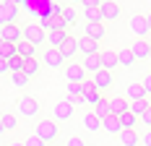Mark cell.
Wrapping results in <instances>:
<instances>
[{"label": "cell", "instance_id": "1", "mask_svg": "<svg viewBox=\"0 0 151 146\" xmlns=\"http://www.w3.org/2000/svg\"><path fill=\"white\" fill-rule=\"evenodd\" d=\"M34 136H37V138H42V141H55V138H58V125H55V120H39V123H37V125H34Z\"/></svg>", "mask_w": 151, "mask_h": 146}, {"label": "cell", "instance_id": "2", "mask_svg": "<svg viewBox=\"0 0 151 146\" xmlns=\"http://www.w3.org/2000/svg\"><path fill=\"white\" fill-rule=\"evenodd\" d=\"M24 39V29L16 26V24H0V42H11V44H18Z\"/></svg>", "mask_w": 151, "mask_h": 146}, {"label": "cell", "instance_id": "3", "mask_svg": "<svg viewBox=\"0 0 151 146\" xmlns=\"http://www.w3.org/2000/svg\"><path fill=\"white\" fill-rule=\"evenodd\" d=\"M24 39H29L31 44L47 42V34H45V29H42V24H26V26H24Z\"/></svg>", "mask_w": 151, "mask_h": 146}, {"label": "cell", "instance_id": "4", "mask_svg": "<svg viewBox=\"0 0 151 146\" xmlns=\"http://www.w3.org/2000/svg\"><path fill=\"white\" fill-rule=\"evenodd\" d=\"M18 112L24 117H37L39 115V102L37 99H31V97H18Z\"/></svg>", "mask_w": 151, "mask_h": 146}, {"label": "cell", "instance_id": "5", "mask_svg": "<svg viewBox=\"0 0 151 146\" xmlns=\"http://www.w3.org/2000/svg\"><path fill=\"white\" fill-rule=\"evenodd\" d=\"M42 63H45V65H50V68H63V65H65V58H63L60 50L47 47L45 52H42Z\"/></svg>", "mask_w": 151, "mask_h": 146}, {"label": "cell", "instance_id": "6", "mask_svg": "<svg viewBox=\"0 0 151 146\" xmlns=\"http://www.w3.org/2000/svg\"><path fill=\"white\" fill-rule=\"evenodd\" d=\"M73 107L76 104L70 102V99H60V102L55 104V107H52V120H68V117L73 115Z\"/></svg>", "mask_w": 151, "mask_h": 146}, {"label": "cell", "instance_id": "7", "mask_svg": "<svg viewBox=\"0 0 151 146\" xmlns=\"http://www.w3.org/2000/svg\"><path fill=\"white\" fill-rule=\"evenodd\" d=\"M130 31L136 34L138 39H146V34L151 31L149 21H146V16H133V18H130Z\"/></svg>", "mask_w": 151, "mask_h": 146}, {"label": "cell", "instance_id": "8", "mask_svg": "<svg viewBox=\"0 0 151 146\" xmlns=\"http://www.w3.org/2000/svg\"><path fill=\"white\" fill-rule=\"evenodd\" d=\"M16 16H18V5H16L13 0L0 3V21H3V24H13Z\"/></svg>", "mask_w": 151, "mask_h": 146}, {"label": "cell", "instance_id": "9", "mask_svg": "<svg viewBox=\"0 0 151 146\" xmlns=\"http://www.w3.org/2000/svg\"><path fill=\"white\" fill-rule=\"evenodd\" d=\"M78 50L83 52V58H89V55H102V52H99V42L91 39V37H86V34L78 39Z\"/></svg>", "mask_w": 151, "mask_h": 146}, {"label": "cell", "instance_id": "10", "mask_svg": "<svg viewBox=\"0 0 151 146\" xmlns=\"http://www.w3.org/2000/svg\"><path fill=\"white\" fill-rule=\"evenodd\" d=\"M65 78H68V84H83V81H89L83 65H65Z\"/></svg>", "mask_w": 151, "mask_h": 146}, {"label": "cell", "instance_id": "11", "mask_svg": "<svg viewBox=\"0 0 151 146\" xmlns=\"http://www.w3.org/2000/svg\"><path fill=\"white\" fill-rule=\"evenodd\" d=\"M130 50H133L136 60H146V58H151V42H146V39H136V42L130 44Z\"/></svg>", "mask_w": 151, "mask_h": 146}, {"label": "cell", "instance_id": "12", "mask_svg": "<svg viewBox=\"0 0 151 146\" xmlns=\"http://www.w3.org/2000/svg\"><path fill=\"white\" fill-rule=\"evenodd\" d=\"M83 71L91 73V76H96L99 71H104V65H102V55H89V58H83Z\"/></svg>", "mask_w": 151, "mask_h": 146}, {"label": "cell", "instance_id": "13", "mask_svg": "<svg viewBox=\"0 0 151 146\" xmlns=\"http://www.w3.org/2000/svg\"><path fill=\"white\" fill-rule=\"evenodd\" d=\"M83 18H86V24H102L104 21L102 5H83Z\"/></svg>", "mask_w": 151, "mask_h": 146}, {"label": "cell", "instance_id": "14", "mask_svg": "<svg viewBox=\"0 0 151 146\" xmlns=\"http://www.w3.org/2000/svg\"><path fill=\"white\" fill-rule=\"evenodd\" d=\"M83 34L91 37V39H96V42H102V39H104V34H107L104 21H102V24H86V26H83Z\"/></svg>", "mask_w": 151, "mask_h": 146}, {"label": "cell", "instance_id": "15", "mask_svg": "<svg viewBox=\"0 0 151 146\" xmlns=\"http://www.w3.org/2000/svg\"><path fill=\"white\" fill-rule=\"evenodd\" d=\"M65 42H68V34H65L63 29H52V31H47V44H50V47L60 50Z\"/></svg>", "mask_w": 151, "mask_h": 146}, {"label": "cell", "instance_id": "16", "mask_svg": "<svg viewBox=\"0 0 151 146\" xmlns=\"http://www.w3.org/2000/svg\"><path fill=\"white\" fill-rule=\"evenodd\" d=\"M102 125H104V131L109 133V136H120L125 128H122V120L117 115H109L107 120H102Z\"/></svg>", "mask_w": 151, "mask_h": 146}, {"label": "cell", "instance_id": "17", "mask_svg": "<svg viewBox=\"0 0 151 146\" xmlns=\"http://www.w3.org/2000/svg\"><path fill=\"white\" fill-rule=\"evenodd\" d=\"M83 128H86V131H99V128H104V125H102V117L96 115V112H94V110H91V112H83Z\"/></svg>", "mask_w": 151, "mask_h": 146}, {"label": "cell", "instance_id": "18", "mask_svg": "<svg viewBox=\"0 0 151 146\" xmlns=\"http://www.w3.org/2000/svg\"><path fill=\"white\" fill-rule=\"evenodd\" d=\"M146 94H149V91H146L143 84H130V86H128V99H130V102H141V99H146Z\"/></svg>", "mask_w": 151, "mask_h": 146}, {"label": "cell", "instance_id": "19", "mask_svg": "<svg viewBox=\"0 0 151 146\" xmlns=\"http://www.w3.org/2000/svg\"><path fill=\"white\" fill-rule=\"evenodd\" d=\"M102 65H104V71H112L115 65H120L117 52L115 50H102Z\"/></svg>", "mask_w": 151, "mask_h": 146}, {"label": "cell", "instance_id": "20", "mask_svg": "<svg viewBox=\"0 0 151 146\" xmlns=\"http://www.w3.org/2000/svg\"><path fill=\"white\" fill-rule=\"evenodd\" d=\"M16 47H18V55H21V58H26V60H31L34 55H37V44H31L29 39H21Z\"/></svg>", "mask_w": 151, "mask_h": 146}, {"label": "cell", "instance_id": "21", "mask_svg": "<svg viewBox=\"0 0 151 146\" xmlns=\"http://www.w3.org/2000/svg\"><path fill=\"white\" fill-rule=\"evenodd\" d=\"M91 81L96 84V89H99V91H102V89H109V86H112V73H109V71H99Z\"/></svg>", "mask_w": 151, "mask_h": 146}, {"label": "cell", "instance_id": "22", "mask_svg": "<svg viewBox=\"0 0 151 146\" xmlns=\"http://www.w3.org/2000/svg\"><path fill=\"white\" fill-rule=\"evenodd\" d=\"M109 107H112V115H117V117H122L125 112H130V104L125 102V99H109Z\"/></svg>", "mask_w": 151, "mask_h": 146}, {"label": "cell", "instance_id": "23", "mask_svg": "<svg viewBox=\"0 0 151 146\" xmlns=\"http://www.w3.org/2000/svg\"><path fill=\"white\" fill-rule=\"evenodd\" d=\"M102 16H104V21L117 18V16H120V5H117V3H102Z\"/></svg>", "mask_w": 151, "mask_h": 146}, {"label": "cell", "instance_id": "24", "mask_svg": "<svg viewBox=\"0 0 151 146\" xmlns=\"http://www.w3.org/2000/svg\"><path fill=\"white\" fill-rule=\"evenodd\" d=\"M120 144L122 146H138L141 144V136H138L136 131H122L120 133Z\"/></svg>", "mask_w": 151, "mask_h": 146}, {"label": "cell", "instance_id": "25", "mask_svg": "<svg viewBox=\"0 0 151 146\" xmlns=\"http://www.w3.org/2000/svg\"><path fill=\"white\" fill-rule=\"evenodd\" d=\"M117 58H120V65H125V68H130V65L136 63V55H133V50H130V47L117 50Z\"/></svg>", "mask_w": 151, "mask_h": 146}, {"label": "cell", "instance_id": "26", "mask_svg": "<svg viewBox=\"0 0 151 146\" xmlns=\"http://www.w3.org/2000/svg\"><path fill=\"white\" fill-rule=\"evenodd\" d=\"M60 52H63V58L68 60V58H73L76 52H78V39H73V37H68V42L60 47Z\"/></svg>", "mask_w": 151, "mask_h": 146}, {"label": "cell", "instance_id": "27", "mask_svg": "<svg viewBox=\"0 0 151 146\" xmlns=\"http://www.w3.org/2000/svg\"><path fill=\"white\" fill-rule=\"evenodd\" d=\"M16 55H18V47L11 42H0V58H5V60H13Z\"/></svg>", "mask_w": 151, "mask_h": 146}, {"label": "cell", "instance_id": "28", "mask_svg": "<svg viewBox=\"0 0 151 146\" xmlns=\"http://www.w3.org/2000/svg\"><path fill=\"white\" fill-rule=\"evenodd\" d=\"M151 110V104H149V99H141V102H130V112L133 115H138V117H143L146 112Z\"/></svg>", "mask_w": 151, "mask_h": 146}, {"label": "cell", "instance_id": "29", "mask_svg": "<svg viewBox=\"0 0 151 146\" xmlns=\"http://www.w3.org/2000/svg\"><path fill=\"white\" fill-rule=\"evenodd\" d=\"M39 68H42V65H39V60L31 58V60H26V68H24V73H26L29 78H34V76H39Z\"/></svg>", "mask_w": 151, "mask_h": 146}, {"label": "cell", "instance_id": "30", "mask_svg": "<svg viewBox=\"0 0 151 146\" xmlns=\"http://www.w3.org/2000/svg\"><path fill=\"white\" fill-rule=\"evenodd\" d=\"M60 16H63V21H65L68 26L78 21V13H76V8H70V5H68V8H60Z\"/></svg>", "mask_w": 151, "mask_h": 146}, {"label": "cell", "instance_id": "31", "mask_svg": "<svg viewBox=\"0 0 151 146\" xmlns=\"http://www.w3.org/2000/svg\"><path fill=\"white\" fill-rule=\"evenodd\" d=\"M120 120H122V128H125V131H133V128H136V123H138V115H133V112H125Z\"/></svg>", "mask_w": 151, "mask_h": 146}, {"label": "cell", "instance_id": "32", "mask_svg": "<svg viewBox=\"0 0 151 146\" xmlns=\"http://www.w3.org/2000/svg\"><path fill=\"white\" fill-rule=\"evenodd\" d=\"M0 125H3V131H13V128H16V117L11 115V112H3V117H0Z\"/></svg>", "mask_w": 151, "mask_h": 146}, {"label": "cell", "instance_id": "33", "mask_svg": "<svg viewBox=\"0 0 151 146\" xmlns=\"http://www.w3.org/2000/svg\"><path fill=\"white\" fill-rule=\"evenodd\" d=\"M11 81H13L16 86H26V81H29V76L21 71V73H11Z\"/></svg>", "mask_w": 151, "mask_h": 146}, {"label": "cell", "instance_id": "34", "mask_svg": "<svg viewBox=\"0 0 151 146\" xmlns=\"http://www.w3.org/2000/svg\"><path fill=\"white\" fill-rule=\"evenodd\" d=\"M24 146H45V141H42V138H37V136H29V138L24 141Z\"/></svg>", "mask_w": 151, "mask_h": 146}, {"label": "cell", "instance_id": "35", "mask_svg": "<svg viewBox=\"0 0 151 146\" xmlns=\"http://www.w3.org/2000/svg\"><path fill=\"white\" fill-rule=\"evenodd\" d=\"M0 73H11V60L0 58Z\"/></svg>", "mask_w": 151, "mask_h": 146}, {"label": "cell", "instance_id": "36", "mask_svg": "<svg viewBox=\"0 0 151 146\" xmlns=\"http://www.w3.org/2000/svg\"><path fill=\"white\" fill-rule=\"evenodd\" d=\"M65 146H86V144H83V141H81L78 136H70V138H68V144H65Z\"/></svg>", "mask_w": 151, "mask_h": 146}, {"label": "cell", "instance_id": "37", "mask_svg": "<svg viewBox=\"0 0 151 146\" xmlns=\"http://www.w3.org/2000/svg\"><path fill=\"white\" fill-rule=\"evenodd\" d=\"M141 144H143V146H151V131H146L143 136H141Z\"/></svg>", "mask_w": 151, "mask_h": 146}, {"label": "cell", "instance_id": "38", "mask_svg": "<svg viewBox=\"0 0 151 146\" xmlns=\"http://www.w3.org/2000/svg\"><path fill=\"white\" fill-rule=\"evenodd\" d=\"M143 86H146V91H149V94H151V73H149V76H146V78H143Z\"/></svg>", "mask_w": 151, "mask_h": 146}, {"label": "cell", "instance_id": "39", "mask_svg": "<svg viewBox=\"0 0 151 146\" xmlns=\"http://www.w3.org/2000/svg\"><path fill=\"white\" fill-rule=\"evenodd\" d=\"M141 120H143L146 125H151V110H149V112H146V115H143V117H141Z\"/></svg>", "mask_w": 151, "mask_h": 146}, {"label": "cell", "instance_id": "40", "mask_svg": "<svg viewBox=\"0 0 151 146\" xmlns=\"http://www.w3.org/2000/svg\"><path fill=\"white\" fill-rule=\"evenodd\" d=\"M146 21H149V26H151V13H149V16H146Z\"/></svg>", "mask_w": 151, "mask_h": 146}, {"label": "cell", "instance_id": "41", "mask_svg": "<svg viewBox=\"0 0 151 146\" xmlns=\"http://www.w3.org/2000/svg\"><path fill=\"white\" fill-rule=\"evenodd\" d=\"M11 146H24V144H18V141H16V144H11Z\"/></svg>", "mask_w": 151, "mask_h": 146}]
</instances>
